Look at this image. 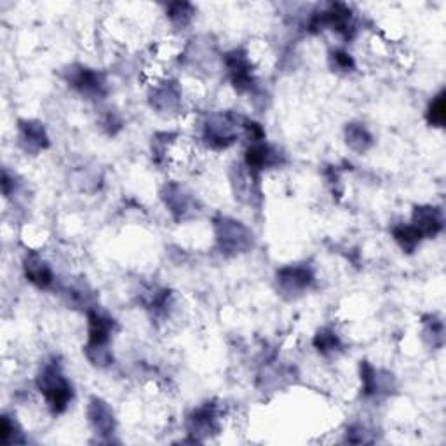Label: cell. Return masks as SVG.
I'll list each match as a JSON object with an SVG mask.
<instances>
[{"instance_id":"cell-2","label":"cell","mask_w":446,"mask_h":446,"mask_svg":"<svg viewBox=\"0 0 446 446\" xmlns=\"http://www.w3.org/2000/svg\"><path fill=\"white\" fill-rule=\"evenodd\" d=\"M112 328H114V322L112 319L103 318L98 312H89V352H100L94 361H100V363H108L110 356H105V345L108 343L112 335Z\"/></svg>"},{"instance_id":"cell-3","label":"cell","mask_w":446,"mask_h":446,"mask_svg":"<svg viewBox=\"0 0 446 446\" xmlns=\"http://www.w3.org/2000/svg\"><path fill=\"white\" fill-rule=\"evenodd\" d=\"M227 68L228 72H230L232 84L235 86V89L241 91V93L251 89L253 77L246 54H242L241 51L230 52V54L227 56Z\"/></svg>"},{"instance_id":"cell-7","label":"cell","mask_w":446,"mask_h":446,"mask_svg":"<svg viewBox=\"0 0 446 446\" xmlns=\"http://www.w3.org/2000/svg\"><path fill=\"white\" fill-rule=\"evenodd\" d=\"M21 143L27 145V150H38L47 145V136L44 128L37 122H21L20 126Z\"/></svg>"},{"instance_id":"cell-5","label":"cell","mask_w":446,"mask_h":446,"mask_svg":"<svg viewBox=\"0 0 446 446\" xmlns=\"http://www.w3.org/2000/svg\"><path fill=\"white\" fill-rule=\"evenodd\" d=\"M413 227L420 232V235H427V237H433L443 227V220H441L440 211L436 208H431V206H426V208H417L415 213H413Z\"/></svg>"},{"instance_id":"cell-12","label":"cell","mask_w":446,"mask_h":446,"mask_svg":"<svg viewBox=\"0 0 446 446\" xmlns=\"http://www.w3.org/2000/svg\"><path fill=\"white\" fill-rule=\"evenodd\" d=\"M314 345L318 347L319 352L328 354V352H333V350L339 349L340 342H339V336H336L335 333L332 332V329H321V332L315 335Z\"/></svg>"},{"instance_id":"cell-10","label":"cell","mask_w":446,"mask_h":446,"mask_svg":"<svg viewBox=\"0 0 446 446\" xmlns=\"http://www.w3.org/2000/svg\"><path fill=\"white\" fill-rule=\"evenodd\" d=\"M89 415H91V422L94 424V427H96L98 431H101V434L110 433V429L114 427V415H112L110 408H108L103 401H100V399H93Z\"/></svg>"},{"instance_id":"cell-11","label":"cell","mask_w":446,"mask_h":446,"mask_svg":"<svg viewBox=\"0 0 446 446\" xmlns=\"http://www.w3.org/2000/svg\"><path fill=\"white\" fill-rule=\"evenodd\" d=\"M394 239L406 253H412L422 241V235L413 225H399L394 228Z\"/></svg>"},{"instance_id":"cell-13","label":"cell","mask_w":446,"mask_h":446,"mask_svg":"<svg viewBox=\"0 0 446 446\" xmlns=\"http://www.w3.org/2000/svg\"><path fill=\"white\" fill-rule=\"evenodd\" d=\"M445 93L438 94L434 98V101L431 103L429 110H427V121L431 126H436V128H443L445 126Z\"/></svg>"},{"instance_id":"cell-9","label":"cell","mask_w":446,"mask_h":446,"mask_svg":"<svg viewBox=\"0 0 446 446\" xmlns=\"http://www.w3.org/2000/svg\"><path fill=\"white\" fill-rule=\"evenodd\" d=\"M274 154L272 149L269 145H263V143H256L251 149H248L246 152V164L251 171H260L263 168L274 164Z\"/></svg>"},{"instance_id":"cell-8","label":"cell","mask_w":446,"mask_h":446,"mask_svg":"<svg viewBox=\"0 0 446 446\" xmlns=\"http://www.w3.org/2000/svg\"><path fill=\"white\" fill-rule=\"evenodd\" d=\"M70 84L75 86L79 91H82V93H100L101 86H103L96 72L89 68H82V66L75 70V72H72Z\"/></svg>"},{"instance_id":"cell-15","label":"cell","mask_w":446,"mask_h":446,"mask_svg":"<svg viewBox=\"0 0 446 446\" xmlns=\"http://www.w3.org/2000/svg\"><path fill=\"white\" fill-rule=\"evenodd\" d=\"M332 59H333V63H335V66L339 70H345V72H350V70L354 68L352 58H350V54H347V52L335 51L332 54Z\"/></svg>"},{"instance_id":"cell-6","label":"cell","mask_w":446,"mask_h":446,"mask_svg":"<svg viewBox=\"0 0 446 446\" xmlns=\"http://www.w3.org/2000/svg\"><path fill=\"white\" fill-rule=\"evenodd\" d=\"M24 272L30 283L35 286L45 288L52 283V272L45 262H42L37 255H30L24 262Z\"/></svg>"},{"instance_id":"cell-14","label":"cell","mask_w":446,"mask_h":446,"mask_svg":"<svg viewBox=\"0 0 446 446\" xmlns=\"http://www.w3.org/2000/svg\"><path fill=\"white\" fill-rule=\"evenodd\" d=\"M370 135L366 133V129L363 128V126H349V129H347V143H350V147H356V143H359L357 145V150H364L368 147V143H370Z\"/></svg>"},{"instance_id":"cell-1","label":"cell","mask_w":446,"mask_h":446,"mask_svg":"<svg viewBox=\"0 0 446 446\" xmlns=\"http://www.w3.org/2000/svg\"><path fill=\"white\" fill-rule=\"evenodd\" d=\"M37 384L40 392L44 394L45 401H47L49 408L52 410V413L65 412L68 403L72 401L73 391L70 382L59 371L58 364H47L42 370Z\"/></svg>"},{"instance_id":"cell-4","label":"cell","mask_w":446,"mask_h":446,"mask_svg":"<svg viewBox=\"0 0 446 446\" xmlns=\"http://www.w3.org/2000/svg\"><path fill=\"white\" fill-rule=\"evenodd\" d=\"M277 279H279L281 288L284 291L298 293V291H304L305 288H309V284L312 283V274L305 267H288V269H283L277 274Z\"/></svg>"}]
</instances>
